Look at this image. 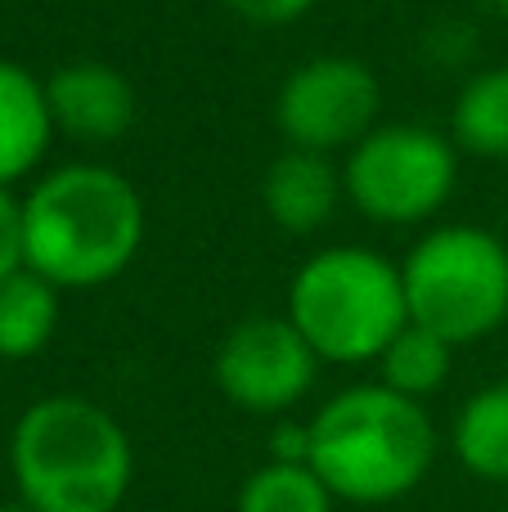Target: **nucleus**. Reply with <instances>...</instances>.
I'll return each instance as SVG.
<instances>
[{
    "instance_id": "nucleus-1",
    "label": "nucleus",
    "mask_w": 508,
    "mask_h": 512,
    "mask_svg": "<svg viewBox=\"0 0 508 512\" xmlns=\"http://www.w3.org/2000/svg\"><path fill=\"white\" fill-rule=\"evenodd\" d=\"M149 234L144 198L117 167L63 162L23 194V261L59 292L122 279Z\"/></svg>"
},
{
    "instance_id": "nucleus-2",
    "label": "nucleus",
    "mask_w": 508,
    "mask_h": 512,
    "mask_svg": "<svg viewBox=\"0 0 508 512\" xmlns=\"http://www.w3.org/2000/svg\"><path fill=\"white\" fill-rule=\"evenodd\" d=\"M18 499L36 512H117L135 477L126 427L86 396H41L9 436Z\"/></svg>"
},
{
    "instance_id": "nucleus-3",
    "label": "nucleus",
    "mask_w": 508,
    "mask_h": 512,
    "mask_svg": "<svg viewBox=\"0 0 508 512\" xmlns=\"http://www.w3.org/2000/svg\"><path fill=\"white\" fill-rule=\"evenodd\" d=\"M315 477L347 504H396L428 481L437 459V427L423 400L383 382H360L324 400L311 418Z\"/></svg>"
},
{
    "instance_id": "nucleus-4",
    "label": "nucleus",
    "mask_w": 508,
    "mask_h": 512,
    "mask_svg": "<svg viewBox=\"0 0 508 512\" xmlns=\"http://www.w3.org/2000/svg\"><path fill=\"white\" fill-rule=\"evenodd\" d=\"M288 319L324 364H374L410 324L401 265L356 243L320 248L288 283Z\"/></svg>"
},
{
    "instance_id": "nucleus-5",
    "label": "nucleus",
    "mask_w": 508,
    "mask_h": 512,
    "mask_svg": "<svg viewBox=\"0 0 508 512\" xmlns=\"http://www.w3.org/2000/svg\"><path fill=\"white\" fill-rule=\"evenodd\" d=\"M410 319L468 346L508 319V248L482 225H437L401 261Z\"/></svg>"
},
{
    "instance_id": "nucleus-6",
    "label": "nucleus",
    "mask_w": 508,
    "mask_h": 512,
    "mask_svg": "<svg viewBox=\"0 0 508 512\" xmlns=\"http://www.w3.org/2000/svg\"><path fill=\"white\" fill-rule=\"evenodd\" d=\"M347 203L374 225H423L455 198L459 149L423 122H378L342 162Z\"/></svg>"
},
{
    "instance_id": "nucleus-7",
    "label": "nucleus",
    "mask_w": 508,
    "mask_h": 512,
    "mask_svg": "<svg viewBox=\"0 0 508 512\" xmlns=\"http://www.w3.org/2000/svg\"><path fill=\"white\" fill-rule=\"evenodd\" d=\"M383 86L356 54H315L297 63L275 95V126L288 149L347 153L378 126Z\"/></svg>"
},
{
    "instance_id": "nucleus-8",
    "label": "nucleus",
    "mask_w": 508,
    "mask_h": 512,
    "mask_svg": "<svg viewBox=\"0 0 508 512\" xmlns=\"http://www.w3.org/2000/svg\"><path fill=\"white\" fill-rule=\"evenodd\" d=\"M320 355L288 315H248L221 337L212 355L216 391L243 414L279 418L315 387Z\"/></svg>"
},
{
    "instance_id": "nucleus-9",
    "label": "nucleus",
    "mask_w": 508,
    "mask_h": 512,
    "mask_svg": "<svg viewBox=\"0 0 508 512\" xmlns=\"http://www.w3.org/2000/svg\"><path fill=\"white\" fill-rule=\"evenodd\" d=\"M54 135H68L81 149H108L131 135L140 117V95L131 77L104 59H72L45 77Z\"/></svg>"
},
{
    "instance_id": "nucleus-10",
    "label": "nucleus",
    "mask_w": 508,
    "mask_h": 512,
    "mask_svg": "<svg viewBox=\"0 0 508 512\" xmlns=\"http://www.w3.org/2000/svg\"><path fill=\"white\" fill-rule=\"evenodd\" d=\"M347 185H342V167L329 153L311 149H288L270 158L266 176H261V207H266L270 225L284 234H315L338 216Z\"/></svg>"
},
{
    "instance_id": "nucleus-11",
    "label": "nucleus",
    "mask_w": 508,
    "mask_h": 512,
    "mask_svg": "<svg viewBox=\"0 0 508 512\" xmlns=\"http://www.w3.org/2000/svg\"><path fill=\"white\" fill-rule=\"evenodd\" d=\"M54 144L45 81L18 59H0V185L14 189L45 162Z\"/></svg>"
},
{
    "instance_id": "nucleus-12",
    "label": "nucleus",
    "mask_w": 508,
    "mask_h": 512,
    "mask_svg": "<svg viewBox=\"0 0 508 512\" xmlns=\"http://www.w3.org/2000/svg\"><path fill=\"white\" fill-rule=\"evenodd\" d=\"M450 140L468 158H508V63L482 68L459 86L450 104Z\"/></svg>"
},
{
    "instance_id": "nucleus-13",
    "label": "nucleus",
    "mask_w": 508,
    "mask_h": 512,
    "mask_svg": "<svg viewBox=\"0 0 508 512\" xmlns=\"http://www.w3.org/2000/svg\"><path fill=\"white\" fill-rule=\"evenodd\" d=\"M450 450L477 481H508V382L473 391L450 423Z\"/></svg>"
},
{
    "instance_id": "nucleus-14",
    "label": "nucleus",
    "mask_w": 508,
    "mask_h": 512,
    "mask_svg": "<svg viewBox=\"0 0 508 512\" xmlns=\"http://www.w3.org/2000/svg\"><path fill=\"white\" fill-rule=\"evenodd\" d=\"M59 328V288L36 270L0 279V360H32Z\"/></svg>"
},
{
    "instance_id": "nucleus-15",
    "label": "nucleus",
    "mask_w": 508,
    "mask_h": 512,
    "mask_svg": "<svg viewBox=\"0 0 508 512\" xmlns=\"http://www.w3.org/2000/svg\"><path fill=\"white\" fill-rule=\"evenodd\" d=\"M374 364H378V382H383V387L401 391V396H410V400H428L450 382L455 346H450L446 337H437L432 328L410 319V324L383 346V355H378Z\"/></svg>"
},
{
    "instance_id": "nucleus-16",
    "label": "nucleus",
    "mask_w": 508,
    "mask_h": 512,
    "mask_svg": "<svg viewBox=\"0 0 508 512\" xmlns=\"http://www.w3.org/2000/svg\"><path fill=\"white\" fill-rule=\"evenodd\" d=\"M234 512H333V490L315 477L311 463H279L248 472Z\"/></svg>"
},
{
    "instance_id": "nucleus-17",
    "label": "nucleus",
    "mask_w": 508,
    "mask_h": 512,
    "mask_svg": "<svg viewBox=\"0 0 508 512\" xmlns=\"http://www.w3.org/2000/svg\"><path fill=\"white\" fill-rule=\"evenodd\" d=\"M221 5L252 27H288L311 14L320 0H221Z\"/></svg>"
},
{
    "instance_id": "nucleus-18",
    "label": "nucleus",
    "mask_w": 508,
    "mask_h": 512,
    "mask_svg": "<svg viewBox=\"0 0 508 512\" xmlns=\"http://www.w3.org/2000/svg\"><path fill=\"white\" fill-rule=\"evenodd\" d=\"M23 198L0 185V279L23 270Z\"/></svg>"
},
{
    "instance_id": "nucleus-19",
    "label": "nucleus",
    "mask_w": 508,
    "mask_h": 512,
    "mask_svg": "<svg viewBox=\"0 0 508 512\" xmlns=\"http://www.w3.org/2000/svg\"><path fill=\"white\" fill-rule=\"evenodd\" d=\"M311 454V427L306 423H279L270 436V459L279 463H306Z\"/></svg>"
},
{
    "instance_id": "nucleus-20",
    "label": "nucleus",
    "mask_w": 508,
    "mask_h": 512,
    "mask_svg": "<svg viewBox=\"0 0 508 512\" xmlns=\"http://www.w3.org/2000/svg\"><path fill=\"white\" fill-rule=\"evenodd\" d=\"M0 512H36V508H27L23 499H14V504H0Z\"/></svg>"
},
{
    "instance_id": "nucleus-21",
    "label": "nucleus",
    "mask_w": 508,
    "mask_h": 512,
    "mask_svg": "<svg viewBox=\"0 0 508 512\" xmlns=\"http://www.w3.org/2000/svg\"><path fill=\"white\" fill-rule=\"evenodd\" d=\"M495 5H500V18H504V23H508V0H495Z\"/></svg>"
}]
</instances>
